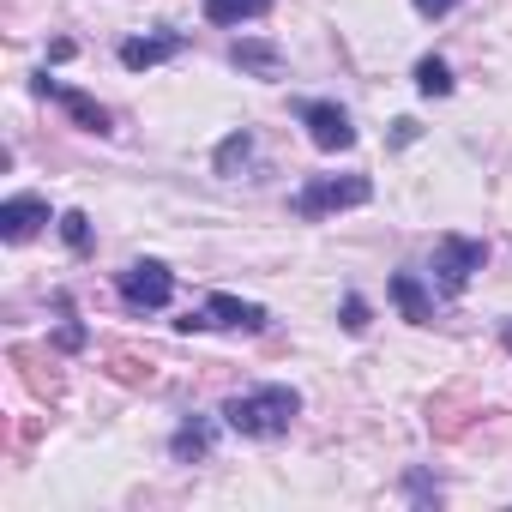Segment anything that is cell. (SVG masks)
<instances>
[{"instance_id":"21","label":"cell","mask_w":512,"mask_h":512,"mask_svg":"<svg viewBox=\"0 0 512 512\" xmlns=\"http://www.w3.org/2000/svg\"><path fill=\"white\" fill-rule=\"evenodd\" d=\"M410 500H422V506H428V500H434V506H440V488H428V476H422V470H416V476H410Z\"/></svg>"},{"instance_id":"3","label":"cell","mask_w":512,"mask_h":512,"mask_svg":"<svg viewBox=\"0 0 512 512\" xmlns=\"http://www.w3.org/2000/svg\"><path fill=\"white\" fill-rule=\"evenodd\" d=\"M368 199H374V181L368 175H314L290 205H296V217H326V211L368 205Z\"/></svg>"},{"instance_id":"4","label":"cell","mask_w":512,"mask_h":512,"mask_svg":"<svg viewBox=\"0 0 512 512\" xmlns=\"http://www.w3.org/2000/svg\"><path fill=\"white\" fill-rule=\"evenodd\" d=\"M115 290H121V302H127L133 314H157V308H169V296H175V272H169L163 260H133V266L115 278Z\"/></svg>"},{"instance_id":"7","label":"cell","mask_w":512,"mask_h":512,"mask_svg":"<svg viewBox=\"0 0 512 512\" xmlns=\"http://www.w3.org/2000/svg\"><path fill=\"white\" fill-rule=\"evenodd\" d=\"M37 97H55V103H61L85 133H109V109H103L97 97H85V91H73V85H61V79H49V73L37 79Z\"/></svg>"},{"instance_id":"15","label":"cell","mask_w":512,"mask_h":512,"mask_svg":"<svg viewBox=\"0 0 512 512\" xmlns=\"http://www.w3.org/2000/svg\"><path fill=\"white\" fill-rule=\"evenodd\" d=\"M416 91H422V97H452V67H446L440 55H422V61H416Z\"/></svg>"},{"instance_id":"6","label":"cell","mask_w":512,"mask_h":512,"mask_svg":"<svg viewBox=\"0 0 512 512\" xmlns=\"http://www.w3.org/2000/svg\"><path fill=\"white\" fill-rule=\"evenodd\" d=\"M49 223V199L43 193H13L0 205V241H31Z\"/></svg>"},{"instance_id":"14","label":"cell","mask_w":512,"mask_h":512,"mask_svg":"<svg viewBox=\"0 0 512 512\" xmlns=\"http://www.w3.org/2000/svg\"><path fill=\"white\" fill-rule=\"evenodd\" d=\"M109 374H115L121 386H151L157 362H151V356H139V350H109Z\"/></svg>"},{"instance_id":"2","label":"cell","mask_w":512,"mask_h":512,"mask_svg":"<svg viewBox=\"0 0 512 512\" xmlns=\"http://www.w3.org/2000/svg\"><path fill=\"white\" fill-rule=\"evenodd\" d=\"M488 266V241L470 235H440L434 241V290L440 296H464V284Z\"/></svg>"},{"instance_id":"20","label":"cell","mask_w":512,"mask_h":512,"mask_svg":"<svg viewBox=\"0 0 512 512\" xmlns=\"http://www.w3.org/2000/svg\"><path fill=\"white\" fill-rule=\"evenodd\" d=\"M338 326H344V332H368V302H362V296H344Z\"/></svg>"},{"instance_id":"16","label":"cell","mask_w":512,"mask_h":512,"mask_svg":"<svg viewBox=\"0 0 512 512\" xmlns=\"http://www.w3.org/2000/svg\"><path fill=\"white\" fill-rule=\"evenodd\" d=\"M247 157H253V133H229V139L217 145L211 169H217V175H235V163H247Z\"/></svg>"},{"instance_id":"13","label":"cell","mask_w":512,"mask_h":512,"mask_svg":"<svg viewBox=\"0 0 512 512\" xmlns=\"http://www.w3.org/2000/svg\"><path fill=\"white\" fill-rule=\"evenodd\" d=\"M272 0H205V19L211 25H247V19H266Z\"/></svg>"},{"instance_id":"8","label":"cell","mask_w":512,"mask_h":512,"mask_svg":"<svg viewBox=\"0 0 512 512\" xmlns=\"http://www.w3.org/2000/svg\"><path fill=\"white\" fill-rule=\"evenodd\" d=\"M205 314H211V326H229V332H266L272 326V314L260 302H241V296H223V290L205 302Z\"/></svg>"},{"instance_id":"5","label":"cell","mask_w":512,"mask_h":512,"mask_svg":"<svg viewBox=\"0 0 512 512\" xmlns=\"http://www.w3.org/2000/svg\"><path fill=\"white\" fill-rule=\"evenodd\" d=\"M296 121L308 127V139H314L320 151H350V145H356V127H350V115H344L338 103L302 97V103H296Z\"/></svg>"},{"instance_id":"17","label":"cell","mask_w":512,"mask_h":512,"mask_svg":"<svg viewBox=\"0 0 512 512\" xmlns=\"http://www.w3.org/2000/svg\"><path fill=\"white\" fill-rule=\"evenodd\" d=\"M13 362L25 368V380H31V392H43V398H61V374H43V362H37V356H31L25 344L13 350Z\"/></svg>"},{"instance_id":"19","label":"cell","mask_w":512,"mask_h":512,"mask_svg":"<svg viewBox=\"0 0 512 512\" xmlns=\"http://www.w3.org/2000/svg\"><path fill=\"white\" fill-rule=\"evenodd\" d=\"M61 241H67L73 253H91V217H85V211H67V217H61Z\"/></svg>"},{"instance_id":"1","label":"cell","mask_w":512,"mask_h":512,"mask_svg":"<svg viewBox=\"0 0 512 512\" xmlns=\"http://www.w3.org/2000/svg\"><path fill=\"white\" fill-rule=\"evenodd\" d=\"M302 416V392L296 386H260V392H235L223 404V422L247 440H278L290 434V422Z\"/></svg>"},{"instance_id":"22","label":"cell","mask_w":512,"mask_h":512,"mask_svg":"<svg viewBox=\"0 0 512 512\" xmlns=\"http://www.w3.org/2000/svg\"><path fill=\"white\" fill-rule=\"evenodd\" d=\"M452 7H458V0H416V13H422V19H446Z\"/></svg>"},{"instance_id":"11","label":"cell","mask_w":512,"mask_h":512,"mask_svg":"<svg viewBox=\"0 0 512 512\" xmlns=\"http://www.w3.org/2000/svg\"><path fill=\"white\" fill-rule=\"evenodd\" d=\"M392 302H398V314L410 320V326H434V302H428V290H422V278L416 272H392Z\"/></svg>"},{"instance_id":"12","label":"cell","mask_w":512,"mask_h":512,"mask_svg":"<svg viewBox=\"0 0 512 512\" xmlns=\"http://www.w3.org/2000/svg\"><path fill=\"white\" fill-rule=\"evenodd\" d=\"M229 61H235L241 73H260V79H278V73H284V55H278L272 43H235Z\"/></svg>"},{"instance_id":"9","label":"cell","mask_w":512,"mask_h":512,"mask_svg":"<svg viewBox=\"0 0 512 512\" xmlns=\"http://www.w3.org/2000/svg\"><path fill=\"white\" fill-rule=\"evenodd\" d=\"M211 446H217V422L211 416H193V422H181L169 434V458L175 464H199V458H211Z\"/></svg>"},{"instance_id":"10","label":"cell","mask_w":512,"mask_h":512,"mask_svg":"<svg viewBox=\"0 0 512 512\" xmlns=\"http://www.w3.org/2000/svg\"><path fill=\"white\" fill-rule=\"evenodd\" d=\"M181 55V37H127L121 43V67L127 73H145V67H163Z\"/></svg>"},{"instance_id":"18","label":"cell","mask_w":512,"mask_h":512,"mask_svg":"<svg viewBox=\"0 0 512 512\" xmlns=\"http://www.w3.org/2000/svg\"><path fill=\"white\" fill-rule=\"evenodd\" d=\"M55 308L67 314V320H61V332H55V350H67V356H73V350H85V326L73 320V302H67V296H55Z\"/></svg>"},{"instance_id":"23","label":"cell","mask_w":512,"mask_h":512,"mask_svg":"<svg viewBox=\"0 0 512 512\" xmlns=\"http://www.w3.org/2000/svg\"><path fill=\"white\" fill-rule=\"evenodd\" d=\"M506 350H512V320H506Z\"/></svg>"}]
</instances>
